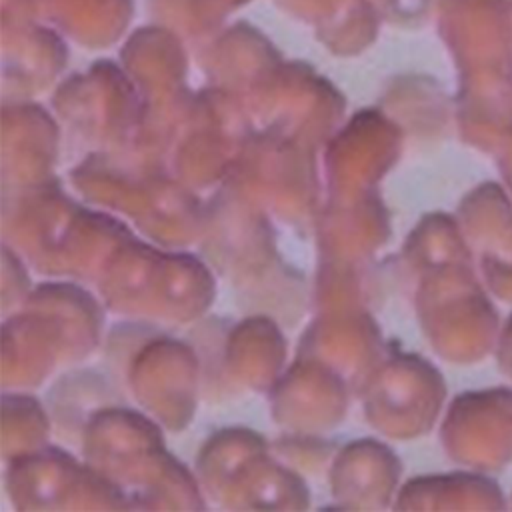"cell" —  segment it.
<instances>
[{
	"instance_id": "6da1fadb",
	"label": "cell",
	"mask_w": 512,
	"mask_h": 512,
	"mask_svg": "<svg viewBox=\"0 0 512 512\" xmlns=\"http://www.w3.org/2000/svg\"><path fill=\"white\" fill-rule=\"evenodd\" d=\"M510 2H512V0H510Z\"/></svg>"
}]
</instances>
